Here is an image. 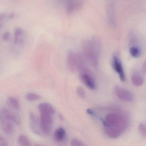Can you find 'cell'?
Listing matches in <instances>:
<instances>
[{"instance_id":"obj_24","label":"cell","mask_w":146,"mask_h":146,"mask_svg":"<svg viewBox=\"0 0 146 146\" xmlns=\"http://www.w3.org/2000/svg\"><path fill=\"white\" fill-rule=\"evenodd\" d=\"M7 19H8V14L6 13H2L0 14V24L2 25L3 23L5 22Z\"/></svg>"},{"instance_id":"obj_21","label":"cell","mask_w":146,"mask_h":146,"mask_svg":"<svg viewBox=\"0 0 146 146\" xmlns=\"http://www.w3.org/2000/svg\"><path fill=\"white\" fill-rule=\"evenodd\" d=\"M139 132L141 135L146 137V123H141L138 127Z\"/></svg>"},{"instance_id":"obj_17","label":"cell","mask_w":146,"mask_h":146,"mask_svg":"<svg viewBox=\"0 0 146 146\" xmlns=\"http://www.w3.org/2000/svg\"><path fill=\"white\" fill-rule=\"evenodd\" d=\"M19 144L21 146H30L31 144L28 137L23 134H21L19 136L18 139Z\"/></svg>"},{"instance_id":"obj_9","label":"cell","mask_w":146,"mask_h":146,"mask_svg":"<svg viewBox=\"0 0 146 146\" xmlns=\"http://www.w3.org/2000/svg\"><path fill=\"white\" fill-rule=\"evenodd\" d=\"M0 118L5 119L14 123L15 124L19 125L20 120L17 115L6 108L1 109L0 112Z\"/></svg>"},{"instance_id":"obj_22","label":"cell","mask_w":146,"mask_h":146,"mask_svg":"<svg viewBox=\"0 0 146 146\" xmlns=\"http://www.w3.org/2000/svg\"><path fill=\"white\" fill-rule=\"evenodd\" d=\"M70 144L72 146H83L85 145L82 141L76 138L72 139L71 141Z\"/></svg>"},{"instance_id":"obj_15","label":"cell","mask_w":146,"mask_h":146,"mask_svg":"<svg viewBox=\"0 0 146 146\" xmlns=\"http://www.w3.org/2000/svg\"><path fill=\"white\" fill-rule=\"evenodd\" d=\"M23 30L21 28H17L14 31V42L15 44H21L23 41Z\"/></svg>"},{"instance_id":"obj_14","label":"cell","mask_w":146,"mask_h":146,"mask_svg":"<svg viewBox=\"0 0 146 146\" xmlns=\"http://www.w3.org/2000/svg\"><path fill=\"white\" fill-rule=\"evenodd\" d=\"M6 103L8 106L16 110L20 109V103L18 100L14 96H10L7 98Z\"/></svg>"},{"instance_id":"obj_10","label":"cell","mask_w":146,"mask_h":146,"mask_svg":"<svg viewBox=\"0 0 146 146\" xmlns=\"http://www.w3.org/2000/svg\"><path fill=\"white\" fill-rule=\"evenodd\" d=\"M1 126L4 132L7 135H11L14 132L15 129V124L11 121L5 119L0 118Z\"/></svg>"},{"instance_id":"obj_1","label":"cell","mask_w":146,"mask_h":146,"mask_svg":"<svg viewBox=\"0 0 146 146\" xmlns=\"http://www.w3.org/2000/svg\"><path fill=\"white\" fill-rule=\"evenodd\" d=\"M105 134L111 138H117L128 129L129 120L126 115L117 112L108 113L102 119Z\"/></svg>"},{"instance_id":"obj_16","label":"cell","mask_w":146,"mask_h":146,"mask_svg":"<svg viewBox=\"0 0 146 146\" xmlns=\"http://www.w3.org/2000/svg\"><path fill=\"white\" fill-rule=\"evenodd\" d=\"M131 82L134 86L140 87L143 83V79L141 76L137 74H134L131 76Z\"/></svg>"},{"instance_id":"obj_11","label":"cell","mask_w":146,"mask_h":146,"mask_svg":"<svg viewBox=\"0 0 146 146\" xmlns=\"http://www.w3.org/2000/svg\"><path fill=\"white\" fill-rule=\"evenodd\" d=\"M29 120L31 128L32 131L36 135H41V133L40 131V128H39V126L40 127V125H38L37 119L35 114L32 113H30Z\"/></svg>"},{"instance_id":"obj_2","label":"cell","mask_w":146,"mask_h":146,"mask_svg":"<svg viewBox=\"0 0 146 146\" xmlns=\"http://www.w3.org/2000/svg\"><path fill=\"white\" fill-rule=\"evenodd\" d=\"M101 49V44L98 37H93L90 40L84 42L82 44L83 56L94 68H96L99 64Z\"/></svg>"},{"instance_id":"obj_27","label":"cell","mask_w":146,"mask_h":146,"mask_svg":"<svg viewBox=\"0 0 146 146\" xmlns=\"http://www.w3.org/2000/svg\"><path fill=\"white\" fill-rule=\"evenodd\" d=\"M142 70L144 73L146 74V60H145V62L143 63V64Z\"/></svg>"},{"instance_id":"obj_6","label":"cell","mask_w":146,"mask_h":146,"mask_svg":"<svg viewBox=\"0 0 146 146\" xmlns=\"http://www.w3.org/2000/svg\"><path fill=\"white\" fill-rule=\"evenodd\" d=\"M112 60L113 67L114 71L119 75L120 80L122 82H125L126 80V77L120 58L117 55H114L113 57Z\"/></svg>"},{"instance_id":"obj_26","label":"cell","mask_w":146,"mask_h":146,"mask_svg":"<svg viewBox=\"0 0 146 146\" xmlns=\"http://www.w3.org/2000/svg\"><path fill=\"white\" fill-rule=\"evenodd\" d=\"M87 112L88 114L91 115V116H93V117H96L95 113L94 112L92 109L88 108V109L87 110Z\"/></svg>"},{"instance_id":"obj_18","label":"cell","mask_w":146,"mask_h":146,"mask_svg":"<svg viewBox=\"0 0 146 146\" xmlns=\"http://www.w3.org/2000/svg\"><path fill=\"white\" fill-rule=\"evenodd\" d=\"M130 53L133 58H137L140 57L141 54V49L138 47H131L129 49Z\"/></svg>"},{"instance_id":"obj_4","label":"cell","mask_w":146,"mask_h":146,"mask_svg":"<svg viewBox=\"0 0 146 146\" xmlns=\"http://www.w3.org/2000/svg\"><path fill=\"white\" fill-rule=\"evenodd\" d=\"M53 116L48 113L40 114V127L41 130L45 135H50L52 131L53 125Z\"/></svg>"},{"instance_id":"obj_12","label":"cell","mask_w":146,"mask_h":146,"mask_svg":"<svg viewBox=\"0 0 146 146\" xmlns=\"http://www.w3.org/2000/svg\"><path fill=\"white\" fill-rule=\"evenodd\" d=\"M38 109L40 113H48L54 115L55 113L52 106L46 102L40 103L38 106Z\"/></svg>"},{"instance_id":"obj_8","label":"cell","mask_w":146,"mask_h":146,"mask_svg":"<svg viewBox=\"0 0 146 146\" xmlns=\"http://www.w3.org/2000/svg\"><path fill=\"white\" fill-rule=\"evenodd\" d=\"M66 11L68 14H71L82 7L84 0H66Z\"/></svg>"},{"instance_id":"obj_19","label":"cell","mask_w":146,"mask_h":146,"mask_svg":"<svg viewBox=\"0 0 146 146\" xmlns=\"http://www.w3.org/2000/svg\"><path fill=\"white\" fill-rule=\"evenodd\" d=\"M40 96L36 93H29L26 96V100L30 102L37 100H40Z\"/></svg>"},{"instance_id":"obj_3","label":"cell","mask_w":146,"mask_h":146,"mask_svg":"<svg viewBox=\"0 0 146 146\" xmlns=\"http://www.w3.org/2000/svg\"><path fill=\"white\" fill-rule=\"evenodd\" d=\"M66 65L71 72H79L88 70L86 66L85 58L82 54L70 51L68 52L66 58Z\"/></svg>"},{"instance_id":"obj_13","label":"cell","mask_w":146,"mask_h":146,"mask_svg":"<svg viewBox=\"0 0 146 146\" xmlns=\"http://www.w3.org/2000/svg\"><path fill=\"white\" fill-rule=\"evenodd\" d=\"M65 136L66 131L63 127L58 128L54 132V138L56 141H62L64 139Z\"/></svg>"},{"instance_id":"obj_7","label":"cell","mask_w":146,"mask_h":146,"mask_svg":"<svg viewBox=\"0 0 146 146\" xmlns=\"http://www.w3.org/2000/svg\"><path fill=\"white\" fill-rule=\"evenodd\" d=\"M114 91L117 97L122 100L127 102H131L135 100L134 96L131 92L123 88L118 86L116 87L114 89Z\"/></svg>"},{"instance_id":"obj_25","label":"cell","mask_w":146,"mask_h":146,"mask_svg":"<svg viewBox=\"0 0 146 146\" xmlns=\"http://www.w3.org/2000/svg\"><path fill=\"white\" fill-rule=\"evenodd\" d=\"M10 36H11V34L10 32L8 31L5 32L2 36V40L4 41H8L10 39Z\"/></svg>"},{"instance_id":"obj_20","label":"cell","mask_w":146,"mask_h":146,"mask_svg":"<svg viewBox=\"0 0 146 146\" xmlns=\"http://www.w3.org/2000/svg\"><path fill=\"white\" fill-rule=\"evenodd\" d=\"M76 93L78 96L82 99H84L86 96L85 90L81 86H78L77 88Z\"/></svg>"},{"instance_id":"obj_5","label":"cell","mask_w":146,"mask_h":146,"mask_svg":"<svg viewBox=\"0 0 146 146\" xmlns=\"http://www.w3.org/2000/svg\"><path fill=\"white\" fill-rule=\"evenodd\" d=\"M80 79L82 82L90 90L96 88V85L95 81L89 71L87 70L80 72Z\"/></svg>"},{"instance_id":"obj_23","label":"cell","mask_w":146,"mask_h":146,"mask_svg":"<svg viewBox=\"0 0 146 146\" xmlns=\"http://www.w3.org/2000/svg\"><path fill=\"white\" fill-rule=\"evenodd\" d=\"M9 145L8 141L2 135L0 136V146H7Z\"/></svg>"}]
</instances>
